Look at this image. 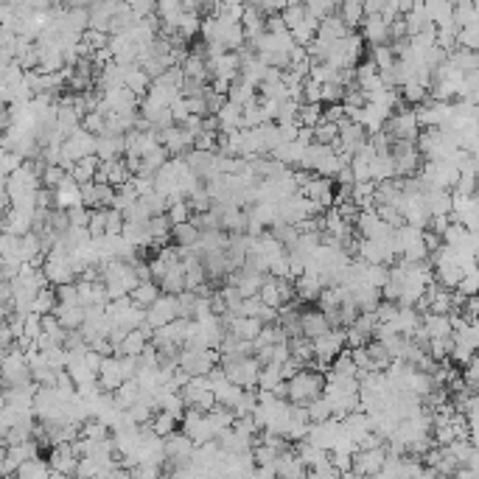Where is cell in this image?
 <instances>
[{"label": "cell", "mask_w": 479, "mask_h": 479, "mask_svg": "<svg viewBox=\"0 0 479 479\" xmlns=\"http://www.w3.org/2000/svg\"><path fill=\"white\" fill-rule=\"evenodd\" d=\"M384 127H387V138L389 141H409V144H415V138H418V118H415V109H395L387 121H384Z\"/></svg>", "instance_id": "7a4b0ae2"}, {"label": "cell", "mask_w": 479, "mask_h": 479, "mask_svg": "<svg viewBox=\"0 0 479 479\" xmlns=\"http://www.w3.org/2000/svg\"><path fill=\"white\" fill-rule=\"evenodd\" d=\"M336 141H339V127L336 124H320V127H314V146H328V149H334Z\"/></svg>", "instance_id": "7c38bea8"}, {"label": "cell", "mask_w": 479, "mask_h": 479, "mask_svg": "<svg viewBox=\"0 0 479 479\" xmlns=\"http://www.w3.org/2000/svg\"><path fill=\"white\" fill-rule=\"evenodd\" d=\"M325 389V379H323V370H314V367H303L300 373H294L286 382V398L291 404H303L308 407L314 398H320Z\"/></svg>", "instance_id": "6da1fadb"}, {"label": "cell", "mask_w": 479, "mask_h": 479, "mask_svg": "<svg viewBox=\"0 0 479 479\" xmlns=\"http://www.w3.org/2000/svg\"><path fill=\"white\" fill-rule=\"evenodd\" d=\"M336 11H339V20H342V26L348 31H356L362 26V20H365L362 3H342V6H336Z\"/></svg>", "instance_id": "9c48e42d"}, {"label": "cell", "mask_w": 479, "mask_h": 479, "mask_svg": "<svg viewBox=\"0 0 479 479\" xmlns=\"http://www.w3.org/2000/svg\"><path fill=\"white\" fill-rule=\"evenodd\" d=\"M17 479H50V468L37 457V460H28V463H23L20 468H17Z\"/></svg>", "instance_id": "8fae6325"}, {"label": "cell", "mask_w": 479, "mask_h": 479, "mask_svg": "<svg viewBox=\"0 0 479 479\" xmlns=\"http://www.w3.org/2000/svg\"><path fill=\"white\" fill-rule=\"evenodd\" d=\"M76 465H79V454L73 448V443H62L50 448L48 468L50 474H62V477H76Z\"/></svg>", "instance_id": "277c9868"}, {"label": "cell", "mask_w": 479, "mask_h": 479, "mask_svg": "<svg viewBox=\"0 0 479 479\" xmlns=\"http://www.w3.org/2000/svg\"><path fill=\"white\" fill-rule=\"evenodd\" d=\"M98 166H101V160H98L96 154H90V157H82L79 163H73V166H70L68 177H70L76 185H87V183H93V180H96Z\"/></svg>", "instance_id": "8992f818"}, {"label": "cell", "mask_w": 479, "mask_h": 479, "mask_svg": "<svg viewBox=\"0 0 479 479\" xmlns=\"http://www.w3.org/2000/svg\"><path fill=\"white\" fill-rule=\"evenodd\" d=\"M404 101H409V104L429 101V90H426L424 85H418V82H407V85H404Z\"/></svg>", "instance_id": "5bb4252c"}, {"label": "cell", "mask_w": 479, "mask_h": 479, "mask_svg": "<svg viewBox=\"0 0 479 479\" xmlns=\"http://www.w3.org/2000/svg\"><path fill=\"white\" fill-rule=\"evenodd\" d=\"M121 233H124V216H121L118 210L109 208V210H107V227H104V236H112V239H115V236H121Z\"/></svg>", "instance_id": "9a60e30c"}, {"label": "cell", "mask_w": 479, "mask_h": 479, "mask_svg": "<svg viewBox=\"0 0 479 479\" xmlns=\"http://www.w3.org/2000/svg\"><path fill=\"white\" fill-rule=\"evenodd\" d=\"M171 239L177 241V247H193L196 239H199V233H196V227H193L191 222H185V225H177V227H171Z\"/></svg>", "instance_id": "4fadbf2b"}, {"label": "cell", "mask_w": 479, "mask_h": 479, "mask_svg": "<svg viewBox=\"0 0 479 479\" xmlns=\"http://www.w3.org/2000/svg\"><path fill=\"white\" fill-rule=\"evenodd\" d=\"M174 320H180V308H177V297H171V294H160L149 308H146V325L151 328V331H157V328H166V325H171Z\"/></svg>", "instance_id": "3957f363"}, {"label": "cell", "mask_w": 479, "mask_h": 479, "mask_svg": "<svg viewBox=\"0 0 479 479\" xmlns=\"http://www.w3.org/2000/svg\"><path fill=\"white\" fill-rule=\"evenodd\" d=\"M50 196H53V205H56L59 210H70V208H79V205H82V191H79V185H76L70 177L50 193Z\"/></svg>", "instance_id": "52a82bcc"}, {"label": "cell", "mask_w": 479, "mask_h": 479, "mask_svg": "<svg viewBox=\"0 0 479 479\" xmlns=\"http://www.w3.org/2000/svg\"><path fill=\"white\" fill-rule=\"evenodd\" d=\"M297 127L300 129H314L323 124V104H300L297 107Z\"/></svg>", "instance_id": "ba28073f"}, {"label": "cell", "mask_w": 479, "mask_h": 479, "mask_svg": "<svg viewBox=\"0 0 479 479\" xmlns=\"http://www.w3.org/2000/svg\"><path fill=\"white\" fill-rule=\"evenodd\" d=\"M157 297H160V289L154 286L151 281H149V284H138V286L129 291V300H132L138 308H144V311L157 300Z\"/></svg>", "instance_id": "30bf717a"}, {"label": "cell", "mask_w": 479, "mask_h": 479, "mask_svg": "<svg viewBox=\"0 0 479 479\" xmlns=\"http://www.w3.org/2000/svg\"><path fill=\"white\" fill-rule=\"evenodd\" d=\"M328 331H331V325H328V320H325V314L320 308H306L300 314V334H303V339L314 342V339H320Z\"/></svg>", "instance_id": "5b68a950"}]
</instances>
